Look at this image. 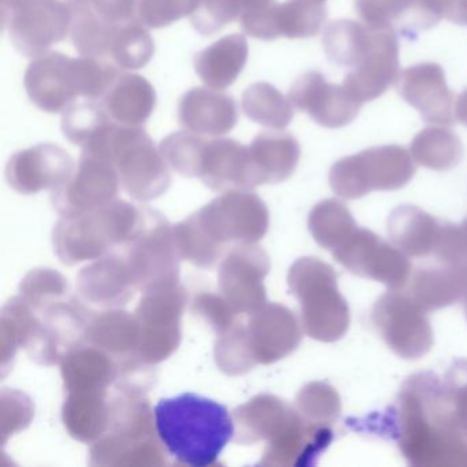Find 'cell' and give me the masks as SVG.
Masks as SVG:
<instances>
[{"instance_id": "21", "label": "cell", "mask_w": 467, "mask_h": 467, "mask_svg": "<svg viewBox=\"0 0 467 467\" xmlns=\"http://www.w3.org/2000/svg\"><path fill=\"white\" fill-rule=\"evenodd\" d=\"M370 37L368 26L352 20H337L325 28L322 45L332 64L354 67L368 53Z\"/></svg>"}, {"instance_id": "18", "label": "cell", "mask_w": 467, "mask_h": 467, "mask_svg": "<svg viewBox=\"0 0 467 467\" xmlns=\"http://www.w3.org/2000/svg\"><path fill=\"white\" fill-rule=\"evenodd\" d=\"M157 103L155 89L146 78L136 75L119 76L108 94L105 109L113 121L138 127L151 116Z\"/></svg>"}, {"instance_id": "14", "label": "cell", "mask_w": 467, "mask_h": 467, "mask_svg": "<svg viewBox=\"0 0 467 467\" xmlns=\"http://www.w3.org/2000/svg\"><path fill=\"white\" fill-rule=\"evenodd\" d=\"M179 122L196 135H226L237 124L236 103L221 89L193 88L180 100Z\"/></svg>"}, {"instance_id": "32", "label": "cell", "mask_w": 467, "mask_h": 467, "mask_svg": "<svg viewBox=\"0 0 467 467\" xmlns=\"http://www.w3.org/2000/svg\"><path fill=\"white\" fill-rule=\"evenodd\" d=\"M0 2H2V16L6 18L7 16L12 15L15 10L26 5L29 0H0Z\"/></svg>"}, {"instance_id": "33", "label": "cell", "mask_w": 467, "mask_h": 467, "mask_svg": "<svg viewBox=\"0 0 467 467\" xmlns=\"http://www.w3.org/2000/svg\"><path fill=\"white\" fill-rule=\"evenodd\" d=\"M452 23L458 24V26H467V0L459 2Z\"/></svg>"}, {"instance_id": "12", "label": "cell", "mask_w": 467, "mask_h": 467, "mask_svg": "<svg viewBox=\"0 0 467 467\" xmlns=\"http://www.w3.org/2000/svg\"><path fill=\"white\" fill-rule=\"evenodd\" d=\"M75 173L72 157L61 147L39 144L18 152L7 165V180L15 190L24 193L46 188H59Z\"/></svg>"}, {"instance_id": "11", "label": "cell", "mask_w": 467, "mask_h": 467, "mask_svg": "<svg viewBox=\"0 0 467 467\" xmlns=\"http://www.w3.org/2000/svg\"><path fill=\"white\" fill-rule=\"evenodd\" d=\"M195 177L214 191L248 190L259 185L250 149L231 139H204Z\"/></svg>"}, {"instance_id": "19", "label": "cell", "mask_w": 467, "mask_h": 467, "mask_svg": "<svg viewBox=\"0 0 467 467\" xmlns=\"http://www.w3.org/2000/svg\"><path fill=\"white\" fill-rule=\"evenodd\" d=\"M248 149L259 184L285 179L300 154L296 139L285 132L259 133Z\"/></svg>"}, {"instance_id": "4", "label": "cell", "mask_w": 467, "mask_h": 467, "mask_svg": "<svg viewBox=\"0 0 467 467\" xmlns=\"http://www.w3.org/2000/svg\"><path fill=\"white\" fill-rule=\"evenodd\" d=\"M146 218L132 204L111 201L91 212L65 217L54 232V244L67 264L95 259L141 231Z\"/></svg>"}, {"instance_id": "30", "label": "cell", "mask_w": 467, "mask_h": 467, "mask_svg": "<svg viewBox=\"0 0 467 467\" xmlns=\"http://www.w3.org/2000/svg\"><path fill=\"white\" fill-rule=\"evenodd\" d=\"M275 2V0H240V16L266 9Z\"/></svg>"}, {"instance_id": "8", "label": "cell", "mask_w": 467, "mask_h": 467, "mask_svg": "<svg viewBox=\"0 0 467 467\" xmlns=\"http://www.w3.org/2000/svg\"><path fill=\"white\" fill-rule=\"evenodd\" d=\"M119 184L113 163L81 154L78 171L54 192V204L65 217H75L113 201Z\"/></svg>"}, {"instance_id": "31", "label": "cell", "mask_w": 467, "mask_h": 467, "mask_svg": "<svg viewBox=\"0 0 467 467\" xmlns=\"http://www.w3.org/2000/svg\"><path fill=\"white\" fill-rule=\"evenodd\" d=\"M455 119L456 121L467 128V88L456 99Z\"/></svg>"}, {"instance_id": "34", "label": "cell", "mask_w": 467, "mask_h": 467, "mask_svg": "<svg viewBox=\"0 0 467 467\" xmlns=\"http://www.w3.org/2000/svg\"><path fill=\"white\" fill-rule=\"evenodd\" d=\"M316 2H322L324 4L325 0H316Z\"/></svg>"}, {"instance_id": "7", "label": "cell", "mask_w": 467, "mask_h": 467, "mask_svg": "<svg viewBox=\"0 0 467 467\" xmlns=\"http://www.w3.org/2000/svg\"><path fill=\"white\" fill-rule=\"evenodd\" d=\"M288 98L295 109L330 130L351 124L363 106L343 84L329 83L319 72H308L297 78Z\"/></svg>"}, {"instance_id": "13", "label": "cell", "mask_w": 467, "mask_h": 467, "mask_svg": "<svg viewBox=\"0 0 467 467\" xmlns=\"http://www.w3.org/2000/svg\"><path fill=\"white\" fill-rule=\"evenodd\" d=\"M26 89L40 110L46 113L67 110L78 98L73 58L61 53L37 57L26 70Z\"/></svg>"}, {"instance_id": "24", "label": "cell", "mask_w": 467, "mask_h": 467, "mask_svg": "<svg viewBox=\"0 0 467 467\" xmlns=\"http://www.w3.org/2000/svg\"><path fill=\"white\" fill-rule=\"evenodd\" d=\"M154 53V40L143 24L132 20L119 26L109 58L122 69H140L149 64Z\"/></svg>"}, {"instance_id": "5", "label": "cell", "mask_w": 467, "mask_h": 467, "mask_svg": "<svg viewBox=\"0 0 467 467\" xmlns=\"http://www.w3.org/2000/svg\"><path fill=\"white\" fill-rule=\"evenodd\" d=\"M182 307L184 294L177 281L147 289L136 316L140 329L138 359L158 362L177 348Z\"/></svg>"}, {"instance_id": "3", "label": "cell", "mask_w": 467, "mask_h": 467, "mask_svg": "<svg viewBox=\"0 0 467 467\" xmlns=\"http://www.w3.org/2000/svg\"><path fill=\"white\" fill-rule=\"evenodd\" d=\"M160 152L141 128L111 124L86 144L81 154L113 163L124 190L133 198L147 201L165 192L171 184L165 158Z\"/></svg>"}, {"instance_id": "17", "label": "cell", "mask_w": 467, "mask_h": 467, "mask_svg": "<svg viewBox=\"0 0 467 467\" xmlns=\"http://www.w3.org/2000/svg\"><path fill=\"white\" fill-rule=\"evenodd\" d=\"M248 43L243 35L223 37L195 57L196 75L210 88L225 89L234 83L244 69Z\"/></svg>"}, {"instance_id": "22", "label": "cell", "mask_w": 467, "mask_h": 467, "mask_svg": "<svg viewBox=\"0 0 467 467\" xmlns=\"http://www.w3.org/2000/svg\"><path fill=\"white\" fill-rule=\"evenodd\" d=\"M243 111L251 121L273 130H284L294 119V105L269 83L248 87L243 95Z\"/></svg>"}, {"instance_id": "26", "label": "cell", "mask_w": 467, "mask_h": 467, "mask_svg": "<svg viewBox=\"0 0 467 467\" xmlns=\"http://www.w3.org/2000/svg\"><path fill=\"white\" fill-rule=\"evenodd\" d=\"M411 151L420 162L440 168L461 157L462 144L458 136L447 127H429L415 136Z\"/></svg>"}, {"instance_id": "2", "label": "cell", "mask_w": 467, "mask_h": 467, "mask_svg": "<svg viewBox=\"0 0 467 467\" xmlns=\"http://www.w3.org/2000/svg\"><path fill=\"white\" fill-rule=\"evenodd\" d=\"M262 207L258 196L250 192L225 193L174 229L177 253L199 267H212L223 256L226 243L254 244Z\"/></svg>"}, {"instance_id": "20", "label": "cell", "mask_w": 467, "mask_h": 467, "mask_svg": "<svg viewBox=\"0 0 467 467\" xmlns=\"http://www.w3.org/2000/svg\"><path fill=\"white\" fill-rule=\"evenodd\" d=\"M327 18V10L316 0H286L275 4L272 15L275 40L278 37L306 39L318 35Z\"/></svg>"}, {"instance_id": "9", "label": "cell", "mask_w": 467, "mask_h": 467, "mask_svg": "<svg viewBox=\"0 0 467 467\" xmlns=\"http://www.w3.org/2000/svg\"><path fill=\"white\" fill-rule=\"evenodd\" d=\"M370 31L368 53L343 81V86L363 105L381 97L400 78L399 40L395 32L373 28Z\"/></svg>"}, {"instance_id": "28", "label": "cell", "mask_w": 467, "mask_h": 467, "mask_svg": "<svg viewBox=\"0 0 467 467\" xmlns=\"http://www.w3.org/2000/svg\"><path fill=\"white\" fill-rule=\"evenodd\" d=\"M196 0H139L138 15L147 28H163L192 15Z\"/></svg>"}, {"instance_id": "25", "label": "cell", "mask_w": 467, "mask_h": 467, "mask_svg": "<svg viewBox=\"0 0 467 467\" xmlns=\"http://www.w3.org/2000/svg\"><path fill=\"white\" fill-rule=\"evenodd\" d=\"M111 117L95 103L70 105L62 116V132L70 143L84 147L108 130Z\"/></svg>"}, {"instance_id": "15", "label": "cell", "mask_w": 467, "mask_h": 467, "mask_svg": "<svg viewBox=\"0 0 467 467\" xmlns=\"http://www.w3.org/2000/svg\"><path fill=\"white\" fill-rule=\"evenodd\" d=\"M363 23L373 29H388L409 40L417 39L420 31H428L440 23L422 0H355Z\"/></svg>"}, {"instance_id": "29", "label": "cell", "mask_w": 467, "mask_h": 467, "mask_svg": "<svg viewBox=\"0 0 467 467\" xmlns=\"http://www.w3.org/2000/svg\"><path fill=\"white\" fill-rule=\"evenodd\" d=\"M91 10L103 20L113 24H124L135 20L139 0H67Z\"/></svg>"}, {"instance_id": "1", "label": "cell", "mask_w": 467, "mask_h": 467, "mask_svg": "<svg viewBox=\"0 0 467 467\" xmlns=\"http://www.w3.org/2000/svg\"><path fill=\"white\" fill-rule=\"evenodd\" d=\"M154 417L163 447L187 466L214 464L234 434L226 406L196 393L162 399L155 404Z\"/></svg>"}, {"instance_id": "6", "label": "cell", "mask_w": 467, "mask_h": 467, "mask_svg": "<svg viewBox=\"0 0 467 467\" xmlns=\"http://www.w3.org/2000/svg\"><path fill=\"white\" fill-rule=\"evenodd\" d=\"M72 18L69 2L29 0L4 18V24L9 26L16 50L26 58H37L70 34Z\"/></svg>"}, {"instance_id": "23", "label": "cell", "mask_w": 467, "mask_h": 467, "mask_svg": "<svg viewBox=\"0 0 467 467\" xmlns=\"http://www.w3.org/2000/svg\"><path fill=\"white\" fill-rule=\"evenodd\" d=\"M70 4V2H69ZM72 6V26L70 36L76 50L81 56L109 57L114 37L121 24L109 23L86 7L70 4Z\"/></svg>"}, {"instance_id": "27", "label": "cell", "mask_w": 467, "mask_h": 467, "mask_svg": "<svg viewBox=\"0 0 467 467\" xmlns=\"http://www.w3.org/2000/svg\"><path fill=\"white\" fill-rule=\"evenodd\" d=\"M239 17L240 0H196L190 21L202 36H213Z\"/></svg>"}, {"instance_id": "10", "label": "cell", "mask_w": 467, "mask_h": 467, "mask_svg": "<svg viewBox=\"0 0 467 467\" xmlns=\"http://www.w3.org/2000/svg\"><path fill=\"white\" fill-rule=\"evenodd\" d=\"M398 92L428 124L455 125L453 95L439 64L423 62L407 67L398 80Z\"/></svg>"}, {"instance_id": "16", "label": "cell", "mask_w": 467, "mask_h": 467, "mask_svg": "<svg viewBox=\"0 0 467 467\" xmlns=\"http://www.w3.org/2000/svg\"><path fill=\"white\" fill-rule=\"evenodd\" d=\"M221 288L229 307L237 313L258 311V247L243 244L234 247L223 262L220 275Z\"/></svg>"}]
</instances>
